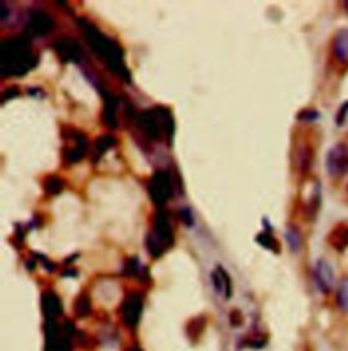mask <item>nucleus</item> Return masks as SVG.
Listing matches in <instances>:
<instances>
[{
	"mask_svg": "<svg viewBox=\"0 0 348 351\" xmlns=\"http://www.w3.org/2000/svg\"><path fill=\"white\" fill-rule=\"evenodd\" d=\"M173 228L165 214L157 215L154 229L151 230L147 247L151 255L160 256L173 245Z\"/></svg>",
	"mask_w": 348,
	"mask_h": 351,
	"instance_id": "nucleus-1",
	"label": "nucleus"
},
{
	"mask_svg": "<svg viewBox=\"0 0 348 351\" xmlns=\"http://www.w3.org/2000/svg\"><path fill=\"white\" fill-rule=\"evenodd\" d=\"M325 167L330 176L340 177L348 172V147L346 145H336L327 154Z\"/></svg>",
	"mask_w": 348,
	"mask_h": 351,
	"instance_id": "nucleus-2",
	"label": "nucleus"
},
{
	"mask_svg": "<svg viewBox=\"0 0 348 351\" xmlns=\"http://www.w3.org/2000/svg\"><path fill=\"white\" fill-rule=\"evenodd\" d=\"M150 193L156 203L164 204L173 196V181L168 172H158L150 184Z\"/></svg>",
	"mask_w": 348,
	"mask_h": 351,
	"instance_id": "nucleus-3",
	"label": "nucleus"
},
{
	"mask_svg": "<svg viewBox=\"0 0 348 351\" xmlns=\"http://www.w3.org/2000/svg\"><path fill=\"white\" fill-rule=\"evenodd\" d=\"M316 280L324 293H330L335 286L334 269L325 261H319L316 265Z\"/></svg>",
	"mask_w": 348,
	"mask_h": 351,
	"instance_id": "nucleus-4",
	"label": "nucleus"
},
{
	"mask_svg": "<svg viewBox=\"0 0 348 351\" xmlns=\"http://www.w3.org/2000/svg\"><path fill=\"white\" fill-rule=\"evenodd\" d=\"M328 243L338 252L346 251L348 247V223H338L328 236Z\"/></svg>",
	"mask_w": 348,
	"mask_h": 351,
	"instance_id": "nucleus-5",
	"label": "nucleus"
},
{
	"mask_svg": "<svg viewBox=\"0 0 348 351\" xmlns=\"http://www.w3.org/2000/svg\"><path fill=\"white\" fill-rule=\"evenodd\" d=\"M334 55L335 58L343 63L348 64V29H343L340 32H338V34L335 36L334 40Z\"/></svg>",
	"mask_w": 348,
	"mask_h": 351,
	"instance_id": "nucleus-6",
	"label": "nucleus"
},
{
	"mask_svg": "<svg viewBox=\"0 0 348 351\" xmlns=\"http://www.w3.org/2000/svg\"><path fill=\"white\" fill-rule=\"evenodd\" d=\"M338 305L342 311L348 312V278H346L338 290Z\"/></svg>",
	"mask_w": 348,
	"mask_h": 351,
	"instance_id": "nucleus-7",
	"label": "nucleus"
},
{
	"mask_svg": "<svg viewBox=\"0 0 348 351\" xmlns=\"http://www.w3.org/2000/svg\"><path fill=\"white\" fill-rule=\"evenodd\" d=\"M125 309H129L128 313H125V319H131L129 324L134 323L132 319H138L139 312H140V301L135 298H129L128 304H125Z\"/></svg>",
	"mask_w": 348,
	"mask_h": 351,
	"instance_id": "nucleus-8",
	"label": "nucleus"
},
{
	"mask_svg": "<svg viewBox=\"0 0 348 351\" xmlns=\"http://www.w3.org/2000/svg\"><path fill=\"white\" fill-rule=\"evenodd\" d=\"M258 241L260 243L262 247H265V248H268V250H272V251H277V250H279L277 241H276L271 234H268V233H265V232H262L261 234H259Z\"/></svg>",
	"mask_w": 348,
	"mask_h": 351,
	"instance_id": "nucleus-9",
	"label": "nucleus"
},
{
	"mask_svg": "<svg viewBox=\"0 0 348 351\" xmlns=\"http://www.w3.org/2000/svg\"><path fill=\"white\" fill-rule=\"evenodd\" d=\"M287 240H288L293 250H298L301 247V236H299L298 230H295L294 228H291L287 232Z\"/></svg>",
	"mask_w": 348,
	"mask_h": 351,
	"instance_id": "nucleus-10",
	"label": "nucleus"
},
{
	"mask_svg": "<svg viewBox=\"0 0 348 351\" xmlns=\"http://www.w3.org/2000/svg\"><path fill=\"white\" fill-rule=\"evenodd\" d=\"M62 181L58 177H52L47 181V191L51 193H58L62 191Z\"/></svg>",
	"mask_w": 348,
	"mask_h": 351,
	"instance_id": "nucleus-11",
	"label": "nucleus"
},
{
	"mask_svg": "<svg viewBox=\"0 0 348 351\" xmlns=\"http://www.w3.org/2000/svg\"><path fill=\"white\" fill-rule=\"evenodd\" d=\"M317 117H319V113L314 110H306L299 114V119H302V120H314Z\"/></svg>",
	"mask_w": 348,
	"mask_h": 351,
	"instance_id": "nucleus-12",
	"label": "nucleus"
},
{
	"mask_svg": "<svg viewBox=\"0 0 348 351\" xmlns=\"http://www.w3.org/2000/svg\"><path fill=\"white\" fill-rule=\"evenodd\" d=\"M347 110L348 102L342 106V109H340V112H339V114H338V123H339V124H342V123L345 121V119H346V116H347Z\"/></svg>",
	"mask_w": 348,
	"mask_h": 351,
	"instance_id": "nucleus-13",
	"label": "nucleus"
},
{
	"mask_svg": "<svg viewBox=\"0 0 348 351\" xmlns=\"http://www.w3.org/2000/svg\"><path fill=\"white\" fill-rule=\"evenodd\" d=\"M345 7H346V10L348 11V0L347 1H345Z\"/></svg>",
	"mask_w": 348,
	"mask_h": 351,
	"instance_id": "nucleus-14",
	"label": "nucleus"
}]
</instances>
